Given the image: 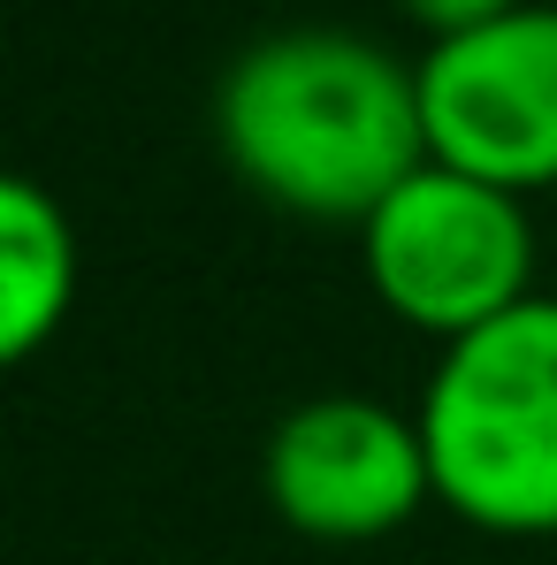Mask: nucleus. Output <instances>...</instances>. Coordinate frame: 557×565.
<instances>
[{"instance_id": "nucleus-1", "label": "nucleus", "mask_w": 557, "mask_h": 565, "mask_svg": "<svg viewBox=\"0 0 557 565\" xmlns=\"http://www.w3.org/2000/svg\"><path fill=\"white\" fill-rule=\"evenodd\" d=\"M214 138L237 184L268 206L360 230L428 161L420 62L329 23L268 31L222 70Z\"/></svg>"}, {"instance_id": "nucleus-2", "label": "nucleus", "mask_w": 557, "mask_h": 565, "mask_svg": "<svg viewBox=\"0 0 557 565\" xmlns=\"http://www.w3.org/2000/svg\"><path fill=\"white\" fill-rule=\"evenodd\" d=\"M436 504L481 535H557V298L443 344L420 390Z\"/></svg>"}, {"instance_id": "nucleus-3", "label": "nucleus", "mask_w": 557, "mask_h": 565, "mask_svg": "<svg viewBox=\"0 0 557 565\" xmlns=\"http://www.w3.org/2000/svg\"><path fill=\"white\" fill-rule=\"evenodd\" d=\"M360 268L382 313L459 344L535 298V222L519 191H496L465 169L420 161L360 222Z\"/></svg>"}, {"instance_id": "nucleus-4", "label": "nucleus", "mask_w": 557, "mask_h": 565, "mask_svg": "<svg viewBox=\"0 0 557 565\" xmlns=\"http://www.w3.org/2000/svg\"><path fill=\"white\" fill-rule=\"evenodd\" d=\"M428 161L496 191L557 184V0H527L420 54Z\"/></svg>"}, {"instance_id": "nucleus-5", "label": "nucleus", "mask_w": 557, "mask_h": 565, "mask_svg": "<svg viewBox=\"0 0 557 565\" xmlns=\"http://www.w3.org/2000/svg\"><path fill=\"white\" fill-rule=\"evenodd\" d=\"M268 504L290 535L313 543H382L420 504H436V467L420 413L374 397H306L268 436Z\"/></svg>"}, {"instance_id": "nucleus-6", "label": "nucleus", "mask_w": 557, "mask_h": 565, "mask_svg": "<svg viewBox=\"0 0 557 565\" xmlns=\"http://www.w3.org/2000/svg\"><path fill=\"white\" fill-rule=\"evenodd\" d=\"M77 306V230L31 177L0 184V360H39Z\"/></svg>"}, {"instance_id": "nucleus-7", "label": "nucleus", "mask_w": 557, "mask_h": 565, "mask_svg": "<svg viewBox=\"0 0 557 565\" xmlns=\"http://www.w3.org/2000/svg\"><path fill=\"white\" fill-rule=\"evenodd\" d=\"M397 8L428 31V46H443V39H465V31H481V23L527 8V0H397Z\"/></svg>"}]
</instances>
